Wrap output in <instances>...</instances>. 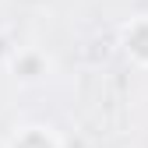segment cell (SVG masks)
Instances as JSON below:
<instances>
[{"mask_svg":"<svg viewBox=\"0 0 148 148\" xmlns=\"http://www.w3.org/2000/svg\"><path fill=\"white\" fill-rule=\"evenodd\" d=\"M123 49H127V57L134 64L148 67V14L123 28Z\"/></svg>","mask_w":148,"mask_h":148,"instance_id":"1","label":"cell"},{"mask_svg":"<svg viewBox=\"0 0 148 148\" xmlns=\"http://www.w3.org/2000/svg\"><path fill=\"white\" fill-rule=\"evenodd\" d=\"M11 148H60V141L49 127H21L11 138Z\"/></svg>","mask_w":148,"mask_h":148,"instance_id":"2","label":"cell"},{"mask_svg":"<svg viewBox=\"0 0 148 148\" xmlns=\"http://www.w3.org/2000/svg\"><path fill=\"white\" fill-rule=\"evenodd\" d=\"M46 74V57L42 53H35V49H21L14 57V78H21V81H35V78H42Z\"/></svg>","mask_w":148,"mask_h":148,"instance_id":"3","label":"cell"}]
</instances>
